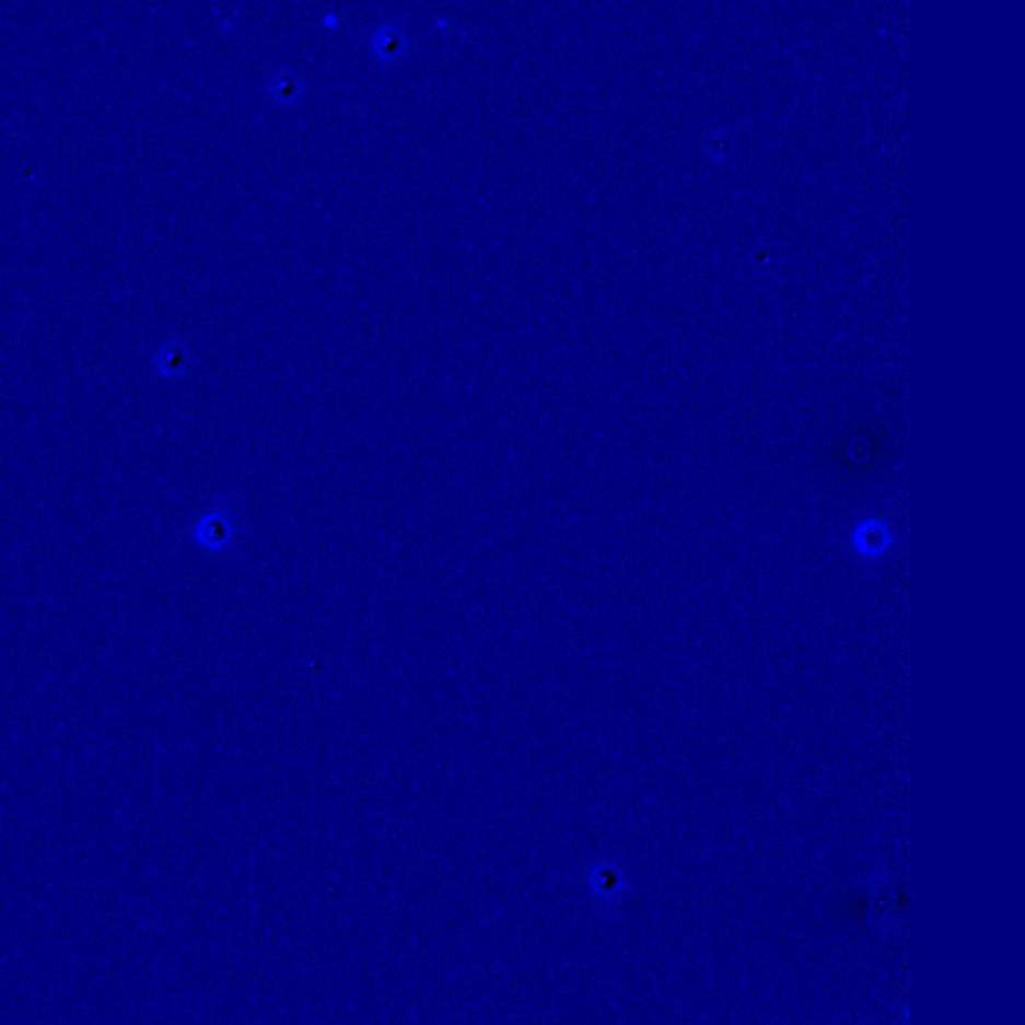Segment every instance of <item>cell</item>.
<instances>
[{"label":"cell","mask_w":1025,"mask_h":1025,"mask_svg":"<svg viewBox=\"0 0 1025 1025\" xmlns=\"http://www.w3.org/2000/svg\"><path fill=\"white\" fill-rule=\"evenodd\" d=\"M305 89H307L305 81L296 72L289 71V69H279V71L272 72L271 77L267 79V84H265L267 98L279 106H295L296 103H301V98L305 95Z\"/></svg>","instance_id":"cell-4"},{"label":"cell","mask_w":1025,"mask_h":1025,"mask_svg":"<svg viewBox=\"0 0 1025 1025\" xmlns=\"http://www.w3.org/2000/svg\"><path fill=\"white\" fill-rule=\"evenodd\" d=\"M595 884L603 887V889H615L619 885V872L615 870L614 865H602L597 870V882Z\"/></svg>","instance_id":"cell-5"},{"label":"cell","mask_w":1025,"mask_h":1025,"mask_svg":"<svg viewBox=\"0 0 1025 1025\" xmlns=\"http://www.w3.org/2000/svg\"><path fill=\"white\" fill-rule=\"evenodd\" d=\"M409 47L407 33L399 23H385L378 26L377 31L371 36V53L378 67H389L401 59L405 50Z\"/></svg>","instance_id":"cell-3"},{"label":"cell","mask_w":1025,"mask_h":1025,"mask_svg":"<svg viewBox=\"0 0 1025 1025\" xmlns=\"http://www.w3.org/2000/svg\"><path fill=\"white\" fill-rule=\"evenodd\" d=\"M849 545L863 561H880L894 549L896 535L884 519L863 517L851 529Z\"/></svg>","instance_id":"cell-2"},{"label":"cell","mask_w":1025,"mask_h":1025,"mask_svg":"<svg viewBox=\"0 0 1025 1025\" xmlns=\"http://www.w3.org/2000/svg\"><path fill=\"white\" fill-rule=\"evenodd\" d=\"M238 537V517L231 501H221L202 513L190 529L193 543L207 554L221 555L235 547Z\"/></svg>","instance_id":"cell-1"}]
</instances>
